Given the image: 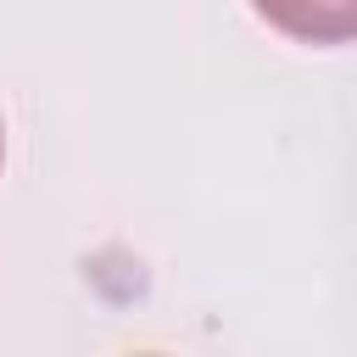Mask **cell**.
<instances>
[{"label": "cell", "instance_id": "2", "mask_svg": "<svg viewBox=\"0 0 357 357\" xmlns=\"http://www.w3.org/2000/svg\"><path fill=\"white\" fill-rule=\"evenodd\" d=\"M0 156H6V134H0Z\"/></svg>", "mask_w": 357, "mask_h": 357}, {"label": "cell", "instance_id": "1", "mask_svg": "<svg viewBox=\"0 0 357 357\" xmlns=\"http://www.w3.org/2000/svg\"><path fill=\"white\" fill-rule=\"evenodd\" d=\"M279 33L301 45H351L357 39V0H251Z\"/></svg>", "mask_w": 357, "mask_h": 357}]
</instances>
